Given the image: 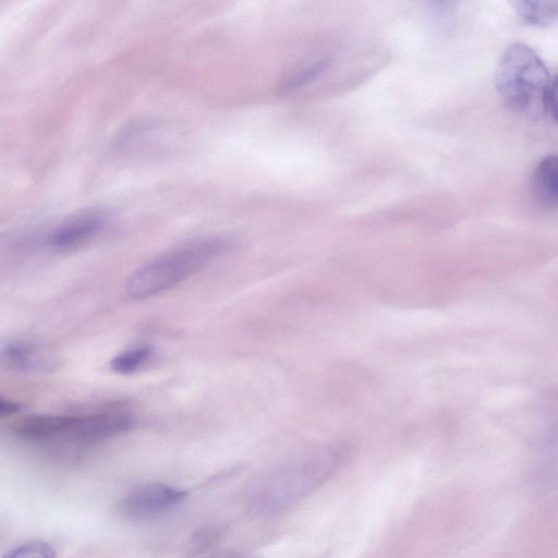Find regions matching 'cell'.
I'll return each mask as SVG.
<instances>
[{
    "label": "cell",
    "instance_id": "6da1fadb",
    "mask_svg": "<svg viewBox=\"0 0 558 558\" xmlns=\"http://www.w3.org/2000/svg\"><path fill=\"white\" fill-rule=\"evenodd\" d=\"M230 246L229 240L219 236L183 243L136 269L126 281V294L143 300L168 290L202 270Z\"/></svg>",
    "mask_w": 558,
    "mask_h": 558
},
{
    "label": "cell",
    "instance_id": "7a4b0ae2",
    "mask_svg": "<svg viewBox=\"0 0 558 558\" xmlns=\"http://www.w3.org/2000/svg\"><path fill=\"white\" fill-rule=\"evenodd\" d=\"M340 461L337 450L325 447L272 471L256 495V507L276 513L298 504L325 483Z\"/></svg>",
    "mask_w": 558,
    "mask_h": 558
},
{
    "label": "cell",
    "instance_id": "3957f363",
    "mask_svg": "<svg viewBox=\"0 0 558 558\" xmlns=\"http://www.w3.org/2000/svg\"><path fill=\"white\" fill-rule=\"evenodd\" d=\"M549 85L547 66L531 47L514 43L505 50L495 72V86L508 107L520 113H539Z\"/></svg>",
    "mask_w": 558,
    "mask_h": 558
},
{
    "label": "cell",
    "instance_id": "277c9868",
    "mask_svg": "<svg viewBox=\"0 0 558 558\" xmlns=\"http://www.w3.org/2000/svg\"><path fill=\"white\" fill-rule=\"evenodd\" d=\"M131 415L119 410H108L88 415H64L58 439L88 444L109 438L133 427Z\"/></svg>",
    "mask_w": 558,
    "mask_h": 558
},
{
    "label": "cell",
    "instance_id": "5b68a950",
    "mask_svg": "<svg viewBox=\"0 0 558 558\" xmlns=\"http://www.w3.org/2000/svg\"><path fill=\"white\" fill-rule=\"evenodd\" d=\"M186 492L166 484H147L128 494L119 511L129 519H147L163 513L180 504Z\"/></svg>",
    "mask_w": 558,
    "mask_h": 558
},
{
    "label": "cell",
    "instance_id": "8992f818",
    "mask_svg": "<svg viewBox=\"0 0 558 558\" xmlns=\"http://www.w3.org/2000/svg\"><path fill=\"white\" fill-rule=\"evenodd\" d=\"M102 225L98 215H81L57 227L49 236V243L57 250L77 247L96 235Z\"/></svg>",
    "mask_w": 558,
    "mask_h": 558
},
{
    "label": "cell",
    "instance_id": "52a82bcc",
    "mask_svg": "<svg viewBox=\"0 0 558 558\" xmlns=\"http://www.w3.org/2000/svg\"><path fill=\"white\" fill-rule=\"evenodd\" d=\"M532 191L536 201L546 207H558V155L543 158L532 177Z\"/></svg>",
    "mask_w": 558,
    "mask_h": 558
},
{
    "label": "cell",
    "instance_id": "ba28073f",
    "mask_svg": "<svg viewBox=\"0 0 558 558\" xmlns=\"http://www.w3.org/2000/svg\"><path fill=\"white\" fill-rule=\"evenodd\" d=\"M2 356L10 367L22 372L44 371L50 363L38 345L24 340L9 342L3 348Z\"/></svg>",
    "mask_w": 558,
    "mask_h": 558
},
{
    "label": "cell",
    "instance_id": "9c48e42d",
    "mask_svg": "<svg viewBox=\"0 0 558 558\" xmlns=\"http://www.w3.org/2000/svg\"><path fill=\"white\" fill-rule=\"evenodd\" d=\"M523 21L531 25L547 26L558 19L557 1H512Z\"/></svg>",
    "mask_w": 558,
    "mask_h": 558
},
{
    "label": "cell",
    "instance_id": "30bf717a",
    "mask_svg": "<svg viewBox=\"0 0 558 558\" xmlns=\"http://www.w3.org/2000/svg\"><path fill=\"white\" fill-rule=\"evenodd\" d=\"M153 354V348L148 344L137 345L116 355L111 362V368L119 374H131L140 368Z\"/></svg>",
    "mask_w": 558,
    "mask_h": 558
},
{
    "label": "cell",
    "instance_id": "8fae6325",
    "mask_svg": "<svg viewBox=\"0 0 558 558\" xmlns=\"http://www.w3.org/2000/svg\"><path fill=\"white\" fill-rule=\"evenodd\" d=\"M2 558H56V553L48 543L35 539L12 548Z\"/></svg>",
    "mask_w": 558,
    "mask_h": 558
},
{
    "label": "cell",
    "instance_id": "7c38bea8",
    "mask_svg": "<svg viewBox=\"0 0 558 558\" xmlns=\"http://www.w3.org/2000/svg\"><path fill=\"white\" fill-rule=\"evenodd\" d=\"M325 68L324 63H315L313 65L307 66L306 69H303L301 72L295 74L293 77L289 78L288 86L294 87L302 85L306 82H308L311 78H314L320 71H323Z\"/></svg>",
    "mask_w": 558,
    "mask_h": 558
},
{
    "label": "cell",
    "instance_id": "4fadbf2b",
    "mask_svg": "<svg viewBox=\"0 0 558 558\" xmlns=\"http://www.w3.org/2000/svg\"><path fill=\"white\" fill-rule=\"evenodd\" d=\"M545 107L549 110L553 118L558 122V76L549 85Z\"/></svg>",
    "mask_w": 558,
    "mask_h": 558
},
{
    "label": "cell",
    "instance_id": "5bb4252c",
    "mask_svg": "<svg viewBox=\"0 0 558 558\" xmlns=\"http://www.w3.org/2000/svg\"><path fill=\"white\" fill-rule=\"evenodd\" d=\"M20 409H21V407L17 403L12 402L10 400H5L3 398L0 399V414H1V416L12 415V414L19 412Z\"/></svg>",
    "mask_w": 558,
    "mask_h": 558
},
{
    "label": "cell",
    "instance_id": "9a60e30c",
    "mask_svg": "<svg viewBox=\"0 0 558 558\" xmlns=\"http://www.w3.org/2000/svg\"><path fill=\"white\" fill-rule=\"evenodd\" d=\"M210 558H258V557L250 555V554H244V553H223V554H218Z\"/></svg>",
    "mask_w": 558,
    "mask_h": 558
}]
</instances>
